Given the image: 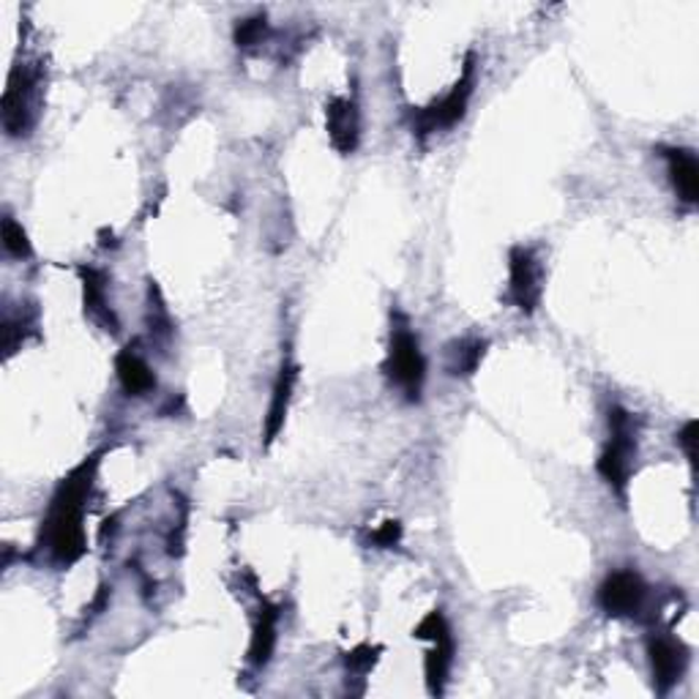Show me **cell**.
I'll return each mask as SVG.
<instances>
[{
	"instance_id": "obj_1",
	"label": "cell",
	"mask_w": 699,
	"mask_h": 699,
	"mask_svg": "<svg viewBox=\"0 0 699 699\" xmlns=\"http://www.w3.org/2000/svg\"><path fill=\"white\" fill-rule=\"evenodd\" d=\"M99 467V454L82 462L66 475L52 497L47 511L44 527H41V542L58 566H72L85 555V527H82V505L93 486V475Z\"/></svg>"
},
{
	"instance_id": "obj_2",
	"label": "cell",
	"mask_w": 699,
	"mask_h": 699,
	"mask_svg": "<svg viewBox=\"0 0 699 699\" xmlns=\"http://www.w3.org/2000/svg\"><path fill=\"white\" fill-rule=\"evenodd\" d=\"M634 456H637V421L628 410L615 404L609 408V443L598 456V473L613 486V492H618L620 501L626 497Z\"/></svg>"
},
{
	"instance_id": "obj_3",
	"label": "cell",
	"mask_w": 699,
	"mask_h": 699,
	"mask_svg": "<svg viewBox=\"0 0 699 699\" xmlns=\"http://www.w3.org/2000/svg\"><path fill=\"white\" fill-rule=\"evenodd\" d=\"M383 369L391 383L408 397V402H419L426 380V361L424 352H421L419 337L410 331V326L402 317H399L391 331V348Z\"/></svg>"
},
{
	"instance_id": "obj_4",
	"label": "cell",
	"mask_w": 699,
	"mask_h": 699,
	"mask_svg": "<svg viewBox=\"0 0 699 699\" xmlns=\"http://www.w3.org/2000/svg\"><path fill=\"white\" fill-rule=\"evenodd\" d=\"M415 637L419 639H432V650L426 654L424 661V675H426V686H429V695H443L445 683H449V675H451V664H454V654H456V645H454V634H451L449 620L440 609L429 613L424 620L419 623L415 628Z\"/></svg>"
},
{
	"instance_id": "obj_5",
	"label": "cell",
	"mask_w": 699,
	"mask_h": 699,
	"mask_svg": "<svg viewBox=\"0 0 699 699\" xmlns=\"http://www.w3.org/2000/svg\"><path fill=\"white\" fill-rule=\"evenodd\" d=\"M473 88H475V55H467L465 69H462V78L454 85V91H451L445 99H440V102H434L432 107L421 110V113L413 115L415 134L424 137V134L438 132V129H449V126H454V123H460L467 113Z\"/></svg>"
},
{
	"instance_id": "obj_6",
	"label": "cell",
	"mask_w": 699,
	"mask_h": 699,
	"mask_svg": "<svg viewBox=\"0 0 699 699\" xmlns=\"http://www.w3.org/2000/svg\"><path fill=\"white\" fill-rule=\"evenodd\" d=\"M648 604V585L637 572H615L598 587V607L609 618H637Z\"/></svg>"
},
{
	"instance_id": "obj_7",
	"label": "cell",
	"mask_w": 699,
	"mask_h": 699,
	"mask_svg": "<svg viewBox=\"0 0 699 699\" xmlns=\"http://www.w3.org/2000/svg\"><path fill=\"white\" fill-rule=\"evenodd\" d=\"M508 298L522 315H533L542 301V268L536 251L514 246L508 255Z\"/></svg>"
},
{
	"instance_id": "obj_8",
	"label": "cell",
	"mask_w": 699,
	"mask_h": 699,
	"mask_svg": "<svg viewBox=\"0 0 699 699\" xmlns=\"http://www.w3.org/2000/svg\"><path fill=\"white\" fill-rule=\"evenodd\" d=\"M39 72L17 69L3 93V129L9 137H20L33 123V102H37Z\"/></svg>"
},
{
	"instance_id": "obj_9",
	"label": "cell",
	"mask_w": 699,
	"mask_h": 699,
	"mask_svg": "<svg viewBox=\"0 0 699 699\" xmlns=\"http://www.w3.org/2000/svg\"><path fill=\"white\" fill-rule=\"evenodd\" d=\"M648 659L650 672H654V686L659 695H669L689 667V648L680 639L669 634H654L648 639Z\"/></svg>"
},
{
	"instance_id": "obj_10",
	"label": "cell",
	"mask_w": 699,
	"mask_h": 699,
	"mask_svg": "<svg viewBox=\"0 0 699 699\" xmlns=\"http://www.w3.org/2000/svg\"><path fill=\"white\" fill-rule=\"evenodd\" d=\"M326 123L328 137H331L333 148L339 154H352L358 148V137H361V117H358L356 102L350 99H331L326 107Z\"/></svg>"
},
{
	"instance_id": "obj_11",
	"label": "cell",
	"mask_w": 699,
	"mask_h": 699,
	"mask_svg": "<svg viewBox=\"0 0 699 699\" xmlns=\"http://www.w3.org/2000/svg\"><path fill=\"white\" fill-rule=\"evenodd\" d=\"M296 380H298V367L290 356L281 361L279 378L274 383L271 393V404H268V415H266V445H271L276 438H279L281 426H285L287 410H290V399L292 391H296Z\"/></svg>"
},
{
	"instance_id": "obj_12",
	"label": "cell",
	"mask_w": 699,
	"mask_h": 699,
	"mask_svg": "<svg viewBox=\"0 0 699 699\" xmlns=\"http://www.w3.org/2000/svg\"><path fill=\"white\" fill-rule=\"evenodd\" d=\"M667 158L669 178H672L675 192L686 205H695L699 199V162L691 151L686 148H664Z\"/></svg>"
},
{
	"instance_id": "obj_13",
	"label": "cell",
	"mask_w": 699,
	"mask_h": 699,
	"mask_svg": "<svg viewBox=\"0 0 699 699\" xmlns=\"http://www.w3.org/2000/svg\"><path fill=\"white\" fill-rule=\"evenodd\" d=\"M276 631H279V607L263 602L260 613H257L255 628H251V643H249V661L257 669L266 667L271 661L274 648H276Z\"/></svg>"
},
{
	"instance_id": "obj_14",
	"label": "cell",
	"mask_w": 699,
	"mask_h": 699,
	"mask_svg": "<svg viewBox=\"0 0 699 699\" xmlns=\"http://www.w3.org/2000/svg\"><path fill=\"white\" fill-rule=\"evenodd\" d=\"M82 276V296H85V311L96 322H102L107 331H117V317L107 304V281L96 268H80Z\"/></svg>"
},
{
	"instance_id": "obj_15",
	"label": "cell",
	"mask_w": 699,
	"mask_h": 699,
	"mask_svg": "<svg viewBox=\"0 0 699 699\" xmlns=\"http://www.w3.org/2000/svg\"><path fill=\"white\" fill-rule=\"evenodd\" d=\"M115 372L129 397H145V393L156 389V374L151 372L148 363H145L132 348L117 352Z\"/></svg>"
},
{
	"instance_id": "obj_16",
	"label": "cell",
	"mask_w": 699,
	"mask_h": 699,
	"mask_svg": "<svg viewBox=\"0 0 699 699\" xmlns=\"http://www.w3.org/2000/svg\"><path fill=\"white\" fill-rule=\"evenodd\" d=\"M484 352V339H462V342H454L449 350V372L454 374V378H470V374L479 369Z\"/></svg>"
},
{
	"instance_id": "obj_17",
	"label": "cell",
	"mask_w": 699,
	"mask_h": 699,
	"mask_svg": "<svg viewBox=\"0 0 699 699\" xmlns=\"http://www.w3.org/2000/svg\"><path fill=\"white\" fill-rule=\"evenodd\" d=\"M3 249L17 260H28L33 255V246L28 240V233L22 230L14 216H3Z\"/></svg>"
},
{
	"instance_id": "obj_18",
	"label": "cell",
	"mask_w": 699,
	"mask_h": 699,
	"mask_svg": "<svg viewBox=\"0 0 699 699\" xmlns=\"http://www.w3.org/2000/svg\"><path fill=\"white\" fill-rule=\"evenodd\" d=\"M266 37H268L266 14L249 17V20H240L238 25H235V44H238L240 50H249V47L263 44V39Z\"/></svg>"
},
{
	"instance_id": "obj_19",
	"label": "cell",
	"mask_w": 699,
	"mask_h": 699,
	"mask_svg": "<svg viewBox=\"0 0 699 699\" xmlns=\"http://www.w3.org/2000/svg\"><path fill=\"white\" fill-rule=\"evenodd\" d=\"M399 542H402V525H399L397 520L383 522L378 531L369 533V544L378 546V549H391V546H397Z\"/></svg>"
},
{
	"instance_id": "obj_20",
	"label": "cell",
	"mask_w": 699,
	"mask_h": 699,
	"mask_svg": "<svg viewBox=\"0 0 699 699\" xmlns=\"http://www.w3.org/2000/svg\"><path fill=\"white\" fill-rule=\"evenodd\" d=\"M378 654H380V648H369V645H358L356 650H350L348 659H345V664H348L350 672H369V669L374 667V661H378Z\"/></svg>"
},
{
	"instance_id": "obj_21",
	"label": "cell",
	"mask_w": 699,
	"mask_h": 699,
	"mask_svg": "<svg viewBox=\"0 0 699 699\" xmlns=\"http://www.w3.org/2000/svg\"><path fill=\"white\" fill-rule=\"evenodd\" d=\"M678 443L683 445L686 451V460L695 465V456H697V421H689L683 429L678 432Z\"/></svg>"
}]
</instances>
